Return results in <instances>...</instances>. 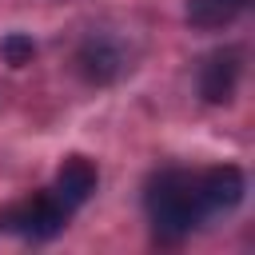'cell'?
<instances>
[{
    "label": "cell",
    "instance_id": "obj_1",
    "mask_svg": "<svg viewBox=\"0 0 255 255\" xmlns=\"http://www.w3.org/2000/svg\"><path fill=\"white\" fill-rule=\"evenodd\" d=\"M143 203H147L155 239H163V243H179L207 215L203 199H199V171H183V167H167V171L151 175Z\"/></svg>",
    "mask_w": 255,
    "mask_h": 255
},
{
    "label": "cell",
    "instance_id": "obj_2",
    "mask_svg": "<svg viewBox=\"0 0 255 255\" xmlns=\"http://www.w3.org/2000/svg\"><path fill=\"white\" fill-rule=\"evenodd\" d=\"M68 219H72V211H68V207L56 199V191L48 187V191H36V195L4 207V211H0V231H12V235H20V239H36V243H40V239L60 235V231L68 227Z\"/></svg>",
    "mask_w": 255,
    "mask_h": 255
},
{
    "label": "cell",
    "instance_id": "obj_3",
    "mask_svg": "<svg viewBox=\"0 0 255 255\" xmlns=\"http://www.w3.org/2000/svg\"><path fill=\"white\" fill-rule=\"evenodd\" d=\"M243 191H247V183H243V171H239V167H231V163L199 171V199H203V211H207V215L239 207Z\"/></svg>",
    "mask_w": 255,
    "mask_h": 255
},
{
    "label": "cell",
    "instance_id": "obj_4",
    "mask_svg": "<svg viewBox=\"0 0 255 255\" xmlns=\"http://www.w3.org/2000/svg\"><path fill=\"white\" fill-rule=\"evenodd\" d=\"M235 84H239V52L235 48H223V52H211L199 68V92L207 104H227L235 96Z\"/></svg>",
    "mask_w": 255,
    "mask_h": 255
},
{
    "label": "cell",
    "instance_id": "obj_5",
    "mask_svg": "<svg viewBox=\"0 0 255 255\" xmlns=\"http://www.w3.org/2000/svg\"><path fill=\"white\" fill-rule=\"evenodd\" d=\"M52 191H56V199H60L68 211H76V207L88 203V195L96 191V167H92L84 155H68V159L60 163V171H56Z\"/></svg>",
    "mask_w": 255,
    "mask_h": 255
},
{
    "label": "cell",
    "instance_id": "obj_6",
    "mask_svg": "<svg viewBox=\"0 0 255 255\" xmlns=\"http://www.w3.org/2000/svg\"><path fill=\"white\" fill-rule=\"evenodd\" d=\"M80 68H84L88 80H112L116 68H120V52L108 40H88L84 52H80Z\"/></svg>",
    "mask_w": 255,
    "mask_h": 255
},
{
    "label": "cell",
    "instance_id": "obj_7",
    "mask_svg": "<svg viewBox=\"0 0 255 255\" xmlns=\"http://www.w3.org/2000/svg\"><path fill=\"white\" fill-rule=\"evenodd\" d=\"M247 0H191V20L195 24H219L231 12H239Z\"/></svg>",
    "mask_w": 255,
    "mask_h": 255
},
{
    "label": "cell",
    "instance_id": "obj_8",
    "mask_svg": "<svg viewBox=\"0 0 255 255\" xmlns=\"http://www.w3.org/2000/svg\"><path fill=\"white\" fill-rule=\"evenodd\" d=\"M32 52H36V44H32V40H24V36H8V40H4V56H8V64H16V68H20V64H28V60H32Z\"/></svg>",
    "mask_w": 255,
    "mask_h": 255
}]
</instances>
